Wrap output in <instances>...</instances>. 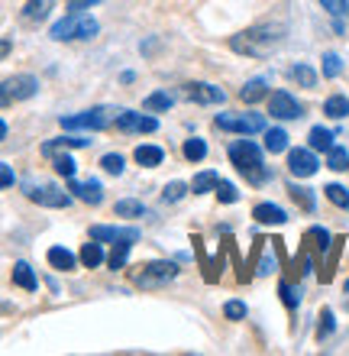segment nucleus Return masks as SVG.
<instances>
[{"mask_svg":"<svg viewBox=\"0 0 349 356\" xmlns=\"http://www.w3.org/2000/svg\"><path fill=\"white\" fill-rule=\"evenodd\" d=\"M323 113H327L330 120H343V117H349V97L346 94H333V97H327V101H323Z\"/></svg>","mask_w":349,"mask_h":356,"instance_id":"412c9836","label":"nucleus"},{"mask_svg":"<svg viewBox=\"0 0 349 356\" xmlns=\"http://www.w3.org/2000/svg\"><path fill=\"white\" fill-rule=\"evenodd\" d=\"M130 250H133V240H117L114 253L107 256V266H110L114 272H120L123 266H126V259H130Z\"/></svg>","mask_w":349,"mask_h":356,"instance_id":"4be33fe9","label":"nucleus"},{"mask_svg":"<svg viewBox=\"0 0 349 356\" xmlns=\"http://www.w3.org/2000/svg\"><path fill=\"white\" fill-rule=\"evenodd\" d=\"M217 201L220 204H236L239 201V191H236V185H230V181H217Z\"/></svg>","mask_w":349,"mask_h":356,"instance_id":"c9c22d12","label":"nucleus"},{"mask_svg":"<svg viewBox=\"0 0 349 356\" xmlns=\"http://www.w3.org/2000/svg\"><path fill=\"white\" fill-rule=\"evenodd\" d=\"M217 172H198L194 175V181H191V188H194V195H207V191H214L217 188Z\"/></svg>","mask_w":349,"mask_h":356,"instance_id":"cd10ccee","label":"nucleus"},{"mask_svg":"<svg viewBox=\"0 0 349 356\" xmlns=\"http://www.w3.org/2000/svg\"><path fill=\"white\" fill-rule=\"evenodd\" d=\"M272 266H275V259H272V256H265L262 263H259V275H269V272H272Z\"/></svg>","mask_w":349,"mask_h":356,"instance_id":"de8ad7c7","label":"nucleus"},{"mask_svg":"<svg viewBox=\"0 0 349 356\" xmlns=\"http://www.w3.org/2000/svg\"><path fill=\"white\" fill-rule=\"evenodd\" d=\"M307 140H311V149H314V152H330V149H333V140H337V136H333L327 127H314Z\"/></svg>","mask_w":349,"mask_h":356,"instance_id":"5701e85b","label":"nucleus"},{"mask_svg":"<svg viewBox=\"0 0 349 356\" xmlns=\"http://www.w3.org/2000/svg\"><path fill=\"white\" fill-rule=\"evenodd\" d=\"M133 159L139 162V165H146V169H155V165H162V159H165V152H162L159 146H149V143H142V146H136V152H133Z\"/></svg>","mask_w":349,"mask_h":356,"instance_id":"f3484780","label":"nucleus"},{"mask_svg":"<svg viewBox=\"0 0 349 356\" xmlns=\"http://www.w3.org/2000/svg\"><path fill=\"white\" fill-rule=\"evenodd\" d=\"M13 282H17L19 289H26V291H36V289H39L36 272L29 269L26 263H17V266H13Z\"/></svg>","mask_w":349,"mask_h":356,"instance_id":"b1692460","label":"nucleus"},{"mask_svg":"<svg viewBox=\"0 0 349 356\" xmlns=\"http://www.w3.org/2000/svg\"><path fill=\"white\" fill-rule=\"evenodd\" d=\"M265 149L269 152H284L288 149V133L272 127V130H265Z\"/></svg>","mask_w":349,"mask_h":356,"instance_id":"bb28decb","label":"nucleus"},{"mask_svg":"<svg viewBox=\"0 0 349 356\" xmlns=\"http://www.w3.org/2000/svg\"><path fill=\"white\" fill-rule=\"evenodd\" d=\"M269 113L278 120H298L304 113V107L298 104V97H291L288 91H272L269 94Z\"/></svg>","mask_w":349,"mask_h":356,"instance_id":"1a4fd4ad","label":"nucleus"},{"mask_svg":"<svg viewBox=\"0 0 349 356\" xmlns=\"http://www.w3.org/2000/svg\"><path fill=\"white\" fill-rule=\"evenodd\" d=\"M26 197L33 201V204H39V207H68L71 204V195L62 191L58 185H29Z\"/></svg>","mask_w":349,"mask_h":356,"instance_id":"0eeeda50","label":"nucleus"},{"mask_svg":"<svg viewBox=\"0 0 349 356\" xmlns=\"http://www.w3.org/2000/svg\"><path fill=\"white\" fill-rule=\"evenodd\" d=\"M68 191H71L75 197H81L85 204H101V201H104V188H101V181H97V178H91V181L68 178Z\"/></svg>","mask_w":349,"mask_h":356,"instance_id":"4468645a","label":"nucleus"},{"mask_svg":"<svg viewBox=\"0 0 349 356\" xmlns=\"http://www.w3.org/2000/svg\"><path fill=\"white\" fill-rule=\"evenodd\" d=\"M291 78H294V81H298L301 88H314V85H317V72H314L311 65H304V62L291 65Z\"/></svg>","mask_w":349,"mask_h":356,"instance_id":"c85d7f7f","label":"nucleus"},{"mask_svg":"<svg viewBox=\"0 0 349 356\" xmlns=\"http://www.w3.org/2000/svg\"><path fill=\"white\" fill-rule=\"evenodd\" d=\"M284 42V26L278 23H262V26L243 29L230 39V49L236 56H249V58H269L272 52H278Z\"/></svg>","mask_w":349,"mask_h":356,"instance_id":"f257e3e1","label":"nucleus"},{"mask_svg":"<svg viewBox=\"0 0 349 356\" xmlns=\"http://www.w3.org/2000/svg\"><path fill=\"white\" fill-rule=\"evenodd\" d=\"M49 266L58 272H71L78 266V256L71 253V250H65V246H52V250H49Z\"/></svg>","mask_w":349,"mask_h":356,"instance_id":"2eb2a0df","label":"nucleus"},{"mask_svg":"<svg viewBox=\"0 0 349 356\" xmlns=\"http://www.w3.org/2000/svg\"><path fill=\"white\" fill-rule=\"evenodd\" d=\"M181 94L194 104H223L227 101V94L220 91L217 85H204V81H191V85L181 88Z\"/></svg>","mask_w":349,"mask_h":356,"instance_id":"9b49d317","label":"nucleus"},{"mask_svg":"<svg viewBox=\"0 0 349 356\" xmlns=\"http://www.w3.org/2000/svg\"><path fill=\"white\" fill-rule=\"evenodd\" d=\"M78 259H81L87 269H97V266L104 263L107 256H104V250H101V243L94 240V243H85V246H81V256H78Z\"/></svg>","mask_w":349,"mask_h":356,"instance_id":"393cba45","label":"nucleus"},{"mask_svg":"<svg viewBox=\"0 0 349 356\" xmlns=\"http://www.w3.org/2000/svg\"><path fill=\"white\" fill-rule=\"evenodd\" d=\"M278 291H282V301L288 305V311H294L298 305H301V289H298V285H291V282H282V285H278Z\"/></svg>","mask_w":349,"mask_h":356,"instance_id":"f704fd0d","label":"nucleus"},{"mask_svg":"<svg viewBox=\"0 0 349 356\" xmlns=\"http://www.w3.org/2000/svg\"><path fill=\"white\" fill-rule=\"evenodd\" d=\"M3 136H7V123L0 120V140H3Z\"/></svg>","mask_w":349,"mask_h":356,"instance_id":"3c124183","label":"nucleus"},{"mask_svg":"<svg viewBox=\"0 0 349 356\" xmlns=\"http://www.w3.org/2000/svg\"><path fill=\"white\" fill-rule=\"evenodd\" d=\"M56 7V0H26L23 3V19L26 23H39V19H46Z\"/></svg>","mask_w":349,"mask_h":356,"instance_id":"dca6fc26","label":"nucleus"},{"mask_svg":"<svg viewBox=\"0 0 349 356\" xmlns=\"http://www.w3.org/2000/svg\"><path fill=\"white\" fill-rule=\"evenodd\" d=\"M223 314H227L230 321H243L246 318V305L243 301H227V305H223Z\"/></svg>","mask_w":349,"mask_h":356,"instance_id":"c03bdc74","label":"nucleus"},{"mask_svg":"<svg viewBox=\"0 0 349 356\" xmlns=\"http://www.w3.org/2000/svg\"><path fill=\"white\" fill-rule=\"evenodd\" d=\"M321 7L330 17H349V0H321Z\"/></svg>","mask_w":349,"mask_h":356,"instance_id":"79ce46f5","label":"nucleus"},{"mask_svg":"<svg viewBox=\"0 0 349 356\" xmlns=\"http://www.w3.org/2000/svg\"><path fill=\"white\" fill-rule=\"evenodd\" d=\"M130 279L136 289H162L169 282L178 279V263L169 259H155V263H142L136 269H130Z\"/></svg>","mask_w":349,"mask_h":356,"instance_id":"20e7f679","label":"nucleus"},{"mask_svg":"<svg viewBox=\"0 0 349 356\" xmlns=\"http://www.w3.org/2000/svg\"><path fill=\"white\" fill-rule=\"evenodd\" d=\"M13 181H17V175H13V169L0 162V191H3V188H10V185H13Z\"/></svg>","mask_w":349,"mask_h":356,"instance_id":"a18cd8bd","label":"nucleus"},{"mask_svg":"<svg viewBox=\"0 0 349 356\" xmlns=\"http://www.w3.org/2000/svg\"><path fill=\"white\" fill-rule=\"evenodd\" d=\"M321 169V162L314 156V149H288V172L294 178H311L317 175Z\"/></svg>","mask_w":349,"mask_h":356,"instance_id":"9d476101","label":"nucleus"},{"mask_svg":"<svg viewBox=\"0 0 349 356\" xmlns=\"http://www.w3.org/2000/svg\"><path fill=\"white\" fill-rule=\"evenodd\" d=\"M204 156H207V143L198 140V136L185 140V159H188V162H201Z\"/></svg>","mask_w":349,"mask_h":356,"instance_id":"c756f323","label":"nucleus"},{"mask_svg":"<svg viewBox=\"0 0 349 356\" xmlns=\"http://www.w3.org/2000/svg\"><path fill=\"white\" fill-rule=\"evenodd\" d=\"M91 240L97 243H117V240H139V230L136 227H110V224H101V227H91Z\"/></svg>","mask_w":349,"mask_h":356,"instance_id":"ddd939ff","label":"nucleus"},{"mask_svg":"<svg viewBox=\"0 0 349 356\" xmlns=\"http://www.w3.org/2000/svg\"><path fill=\"white\" fill-rule=\"evenodd\" d=\"M171 104H175V97H171V94L155 91V94H149V97L142 101V107H146L149 113H162V111H169Z\"/></svg>","mask_w":349,"mask_h":356,"instance_id":"a878e982","label":"nucleus"},{"mask_svg":"<svg viewBox=\"0 0 349 356\" xmlns=\"http://www.w3.org/2000/svg\"><path fill=\"white\" fill-rule=\"evenodd\" d=\"M253 217L259 224H284V220H288V214H284L278 204H255Z\"/></svg>","mask_w":349,"mask_h":356,"instance_id":"aec40b11","label":"nucleus"},{"mask_svg":"<svg viewBox=\"0 0 349 356\" xmlns=\"http://www.w3.org/2000/svg\"><path fill=\"white\" fill-rule=\"evenodd\" d=\"M117 217H146V207L139 204V201H133V197H123V201H117Z\"/></svg>","mask_w":349,"mask_h":356,"instance_id":"7c9ffc66","label":"nucleus"},{"mask_svg":"<svg viewBox=\"0 0 349 356\" xmlns=\"http://www.w3.org/2000/svg\"><path fill=\"white\" fill-rule=\"evenodd\" d=\"M101 165H104V172H110V175H120V172L126 169V159L117 156V152H107L104 159H101Z\"/></svg>","mask_w":349,"mask_h":356,"instance_id":"ea45409f","label":"nucleus"},{"mask_svg":"<svg viewBox=\"0 0 349 356\" xmlns=\"http://www.w3.org/2000/svg\"><path fill=\"white\" fill-rule=\"evenodd\" d=\"M3 88H7L10 101L17 104V101H29V97H36L39 81L33 75H13V78H7V81H3Z\"/></svg>","mask_w":349,"mask_h":356,"instance_id":"f8f14e48","label":"nucleus"},{"mask_svg":"<svg viewBox=\"0 0 349 356\" xmlns=\"http://www.w3.org/2000/svg\"><path fill=\"white\" fill-rule=\"evenodd\" d=\"M117 113L120 111L94 107V111L75 113V117H62V127H65V130H107V127H114L117 123Z\"/></svg>","mask_w":349,"mask_h":356,"instance_id":"39448f33","label":"nucleus"},{"mask_svg":"<svg viewBox=\"0 0 349 356\" xmlns=\"http://www.w3.org/2000/svg\"><path fill=\"white\" fill-rule=\"evenodd\" d=\"M97 33H101V23L85 10H71L68 17L52 23V39H58V42H71V39L81 42V39H94Z\"/></svg>","mask_w":349,"mask_h":356,"instance_id":"7ed1b4c3","label":"nucleus"},{"mask_svg":"<svg viewBox=\"0 0 349 356\" xmlns=\"http://www.w3.org/2000/svg\"><path fill=\"white\" fill-rule=\"evenodd\" d=\"M327 165H330L333 172H343V169H349V152L343 149V146H333V149L327 152Z\"/></svg>","mask_w":349,"mask_h":356,"instance_id":"72a5a7b5","label":"nucleus"},{"mask_svg":"<svg viewBox=\"0 0 349 356\" xmlns=\"http://www.w3.org/2000/svg\"><path fill=\"white\" fill-rule=\"evenodd\" d=\"M10 52H13V42H10V39H0V62H3Z\"/></svg>","mask_w":349,"mask_h":356,"instance_id":"09e8293b","label":"nucleus"},{"mask_svg":"<svg viewBox=\"0 0 349 356\" xmlns=\"http://www.w3.org/2000/svg\"><path fill=\"white\" fill-rule=\"evenodd\" d=\"M343 72V58L337 52H327L323 56V78H337Z\"/></svg>","mask_w":349,"mask_h":356,"instance_id":"4c0bfd02","label":"nucleus"},{"mask_svg":"<svg viewBox=\"0 0 349 356\" xmlns=\"http://www.w3.org/2000/svg\"><path fill=\"white\" fill-rule=\"evenodd\" d=\"M220 130H230V133H243V136H253V133H262L265 130V120L262 113H217L214 120Z\"/></svg>","mask_w":349,"mask_h":356,"instance_id":"423d86ee","label":"nucleus"},{"mask_svg":"<svg viewBox=\"0 0 349 356\" xmlns=\"http://www.w3.org/2000/svg\"><path fill=\"white\" fill-rule=\"evenodd\" d=\"M343 291H346V308H349V282H346V285H343Z\"/></svg>","mask_w":349,"mask_h":356,"instance_id":"603ef678","label":"nucleus"},{"mask_svg":"<svg viewBox=\"0 0 349 356\" xmlns=\"http://www.w3.org/2000/svg\"><path fill=\"white\" fill-rule=\"evenodd\" d=\"M323 191H327V197H330L333 204L337 207H343V211H349V191L343 185H327L323 188Z\"/></svg>","mask_w":349,"mask_h":356,"instance_id":"e433bc0d","label":"nucleus"},{"mask_svg":"<svg viewBox=\"0 0 349 356\" xmlns=\"http://www.w3.org/2000/svg\"><path fill=\"white\" fill-rule=\"evenodd\" d=\"M101 0H68V7L71 10H87V7H97Z\"/></svg>","mask_w":349,"mask_h":356,"instance_id":"49530a36","label":"nucleus"},{"mask_svg":"<svg viewBox=\"0 0 349 356\" xmlns=\"http://www.w3.org/2000/svg\"><path fill=\"white\" fill-rule=\"evenodd\" d=\"M230 162H233L236 169L243 172L253 185H259V181H265L269 178V172H265V162H262V149L255 146L253 140H236L230 143Z\"/></svg>","mask_w":349,"mask_h":356,"instance_id":"f03ea898","label":"nucleus"},{"mask_svg":"<svg viewBox=\"0 0 349 356\" xmlns=\"http://www.w3.org/2000/svg\"><path fill=\"white\" fill-rule=\"evenodd\" d=\"M333 327H337V321H333V311L323 308L321 311V330H317V340H327L333 334Z\"/></svg>","mask_w":349,"mask_h":356,"instance_id":"a19ab883","label":"nucleus"},{"mask_svg":"<svg viewBox=\"0 0 349 356\" xmlns=\"http://www.w3.org/2000/svg\"><path fill=\"white\" fill-rule=\"evenodd\" d=\"M52 159H56V172H58V175L75 178V172H78V162L71 159L68 152H62V156H58V152H52Z\"/></svg>","mask_w":349,"mask_h":356,"instance_id":"473e14b6","label":"nucleus"},{"mask_svg":"<svg viewBox=\"0 0 349 356\" xmlns=\"http://www.w3.org/2000/svg\"><path fill=\"white\" fill-rule=\"evenodd\" d=\"M91 140H85V136H58V140H49V143H42V152L46 156H52V152H58V149H85Z\"/></svg>","mask_w":349,"mask_h":356,"instance_id":"a211bd4d","label":"nucleus"},{"mask_svg":"<svg viewBox=\"0 0 349 356\" xmlns=\"http://www.w3.org/2000/svg\"><path fill=\"white\" fill-rule=\"evenodd\" d=\"M0 311H10V305H3V301H0Z\"/></svg>","mask_w":349,"mask_h":356,"instance_id":"864d4df0","label":"nucleus"},{"mask_svg":"<svg viewBox=\"0 0 349 356\" xmlns=\"http://www.w3.org/2000/svg\"><path fill=\"white\" fill-rule=\"evenodd\" d=\"M185 195H188V185H185V181H169V185H165V191H162V197H165L169 204L181 201Z\"/></svg>","mask_w":349,"mask_h":356,"instance_id":"58836bf2","label":"nucleus"},{"mask_svg":"<svg viewBox=\"0 0 349 356\" xmlns=\"http://www.w3.org/2000/svg\"><path fill=\"white\" fill-rule=\"evenodd\" d=\"M10 94H7V88H3V81H0V107H10Z\"/></svg>","mask_w":349,"mask_h":356,"instance_id":"8fccbe9b","label":"nucleus"},{"mask_svg":"<svg viewBox=\"0 0 349 356\" xmlns=\"http://www.w3.org/2000/svg\"><path fill=\"white\" fill-rule=\"evenodd\" d=\"M288 195H291L294 201H298V204L304 207V211H314V207H317V201H314V191H311V188L291 185V188H288Z\"/></svg>","mask_w":349,"mask_h":356,"instance_id":"2f4dec72","label":"nucleus"},{"mask_svg":"<svg viewBox=\"0 0 349 356\" xmlns=\"http://www.w3.org/2000/svg\"><path fill=\"white\" fill-rule=\"evenodd\" d=\"M262 97H269V85H265V78H253V81H246L243 91H239V101L243 104H259Z\"/></svg>","mask_w":349,"mask_h":356,"instance_id":"6ab92c4d","label":"nucleus"},{"mask_svg":"<svg viewBox=\"0 0 349 356\" xmlns=\"http://www.w3.org/2000/svg\"><path fill=\"white\" fill-rule=\"evenodd\" d=\"M117 130L123 133H155L159 130V120L155 117H149V111L146 113H136V111H120L117 113Z\"/></svg>","mask_w":349,"mask_h":356,"instance_id":"6e6552de","label":"nucleus"},{"mask_svg":"<svg viewBox=\"0 0 349 356\" xmlns=\"http://www.w3.org/2000/svg\"><path fill=\"white\" fill-rule=\"evenodd\" d=\"M311 240H314V246H317L321 253H327V250H330V234H327L323 227H314V230H311Z\"/></svg>","mask_w":349,"mask_h":356,"instance_id":"37998d69","label":"nucleus"}]
</instances>
